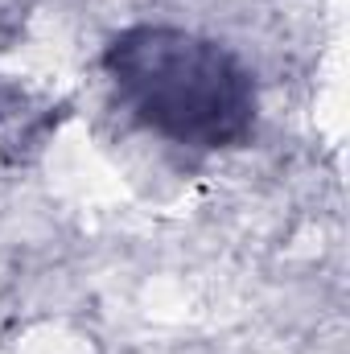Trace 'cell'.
Wrapping results in <instances>:
<instances>
[{
    "mask_svg": "<svg viewBox=\"0 0 350 354\" xmlns=\"http://www.w3.org/2000/svg\"><path fill=\"white\" fill-rule=\"evenodd\" d=\"M103 71L120 107L153 136L219 153L252 136L260 95L235 50L177 25H132L111 37Z\"/></svg>",
    "mask_w": 350,
    "mask_h": 354,
    "instance_id": "obj_1",
    "label": "cell"
}]
</instances>
